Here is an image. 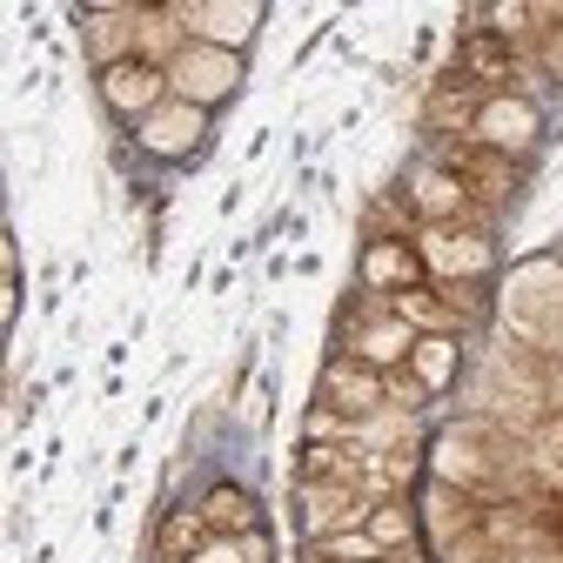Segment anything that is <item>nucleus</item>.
Wrapping results in <instances>:
<instances>
[{"label": "nucleus", "instance_id": "obj_1", "mask_svg": "<svg viewBox=\"0 0 563 563\" xmlns=\"http://www.w3.org/2000/svg\"><path fill=\"white\" fill-rule=\"evenodd\" d=\"M437 168L443 175H456L463 181V195L470 201H483V208H504L510 195H517V155H504V148H489V141H443V155H437Z\"/></svg>", "mask_w": 563, "mask_h": 563}, {"label": "nucleus", "instance_id": "obj_2", "mask_svg": "<svg viewBox=\"0 0 563 563\" xmlns=\"http://www.w3.org/2000/svg\"><path fill=\"white\" fill-rule=\"evenodd\" d=\"M296 510L309 537H335V530H369V497L356 483H296Z\"/></svg>", "mask_w": 563, "mask_h": 563}, {"label": "nucleus", "instance_id": "obj_3", "mask_svg": "<svg viewBox=\"0 0 563 563\" xmlns=\"http://www.w3.org/2000/svg\"><path fill=\"white\" fill-rule=\"evenodd\" d=\"M422 510H430V530H422V543L437 550V563H443L463 537L483 530V504L470 497V489H456V483H430V489H422Z\"/></svg>", "mask_w": 563, "mask_h": 563}, {"label": "nucleus", "instance_id": "obj_4", "mask_svg": "<svg viewBox=\"0 0 563 563\" xmlns=\"http://www.w3.org/2000/svg\"><path fill=\"white\" fill-rule=\"evenodd\" d=\"M322 402H335L342 416H376L389 409V389H383V369H369L363 356H329L322 363Z\"/></svg>", "mask_w": 563, "mask_h": 563}, {"label": "nucleus", "instance_id": "obj_5", "mask_svg": "<svg viewBox=\"0 0 563 563\" xmlns=\"http://www.w3.org/2000/svg\"><path fill=\"white\" fill-rule=\"evenodd\" d=\"M175 88H181L188 108L222 101V95L235 88V54H229V47H208V41L181 47V54H175Z\"/></svg>", "mask_w": 563, "mask_h": 563}, {"label": "nucleus", "instance_id": "obj_6", "mask_svg": "<svg viewBox=\"0 0 563 563\" xmlns=\"http://www.w3.org/2000/svg\"><path fill=\"white\" fill-rule=\"evenodd\" d=\"M162 88H168V67H148V60H114V67H101V101L114 108V114H128V121H141L155 101H162Z\"/></svg>", "mask_w": 563, "mask_h": 563}, {"label": "nucleus", "instance_id": "obj_7", "mask_svg": "<svg viewBox=\"0 0 563 563\" xmlns=\"http://www.w3.org/2000/svg\"><path fill=\"white\" fill-rule=\"evenodd\" d=\"M456 67H463V81H470L476 95H489V88H510V81H517V47H510V34H489V27H476V34H463V47H456Z\"/></svg>", "mask_w": 563, "mask_h": 563}, {"label": "nucleus", "instance_id": "obj_8", "mask_svg": "<svg viewBox=\"0 0 563 563\" xmlns=\"http://www.w3.org/2000/svg\"><path fill=\"white\" fill-rule=\"evenodd\" d=\"M422 249H409V242H369L363 249V282L376 296H402V289H422Z\"/></svg>", "mask_w": 563, "mask_h": 563}, {"label": "nucleus", "instance_id": "obj_9", "mask_svg": "<svg viewBox=\"0 0 563 563\" xmlns=\"http://www.w3.org/2000/svg\"><path fill=\"white\" fill-rule=\"evenodd\" d=\"M483 101H489V95H476V88L456 75V81H443V88L430 95V108H422V128H430V134H450V141H470L476 121H483Z\"/></svg>", "mask_w": 563, "mask_h": 563}, {"label": "nucleus", "instance_id": "obj_10", "mask_svg": "<svg viewBox=\"0 0 563 563\" xmlns=\"http://www.w3.org/2000/svg\"><path fill=\"white\" fill-rule=\"evenodd\" d=\"M537 108L530 101H510V95H489L483 101V121H476V141H489V148H504V155H517V148H530L537 141Z\"/></svg>", "mask_w": 563, "mask_h": 563}, {"label": "nucleus", "instance_id": "obj_11", "mask_svg": "<svg viewBox=\"0 0 563 563\" xmlns=\"http://www.w3.org/2000/svg\"><path fill=\"white\" fill-rule=\"evenodd\" d=\"M369 450L363 443H302L296 450V483H356L363 489Z\"/></svg>", "mask_w": 563, "mask_h": 563}, {"label": "nucleus", "instance_id": "obj_12", "mask_svg": "<svg viewBox=\"0 0 563 563\" xmlns=\"http://www.w3.org/2000/svg\"><path fill=\"white\" fill-rule=\"evenodd\" d=\"M201 517H208V530H216V537H249V530H262V504L249 497V489H235V483H216V489H208V497H201Z\"/></svg>", "mask_w": 563, "mask_h": 563}, {"label": "nucleus", "instance_id": "obj_13", "mask_svg": "<svg viewBox=\"0 0 563 563\" xmlns=\"http://www.w3.org/2000/svg\"><path fill=\"white\" fill-rule=\"evenodd\" d=\"M422 262H430L437 275H483V262H489V249H483V235H450L443 222H422Z\"/></svg>", "mask_w": 563, "mask_h": 563}, {"label": "nucleus", "instance_id": "obj_14", "mask_svg": "<svg viewBox=\"0 0 563 563\" xmlns=\"http://www.w3.org/2000/svg\"><path fill=\"white\" fill-rule=\"evenodd\" d=\"M208 543H216V530H208L201 510H168L155 530V563H195Z\"/></svg>", "mask_w": 563, "mask_h": 563}, {"label": "nucleus", "instance_id": "obj_15", "mask_svg": "<svg viewBox=\"0 0 563 563\" xmlns=\"http://www.w3.org/2000/svg\"><path fill=\"white\" fill-rule=\"evenodd\" d=\"M389 309H396V322H409V329H422V335H456V329H463V316H456L437 289H402V296H389Z\"/></svg>", "mask_w": 563, "mask_h": 563}, {"label": "nucleus", "instance_id": "obj_16", "mask_svg": "<svg viewBox=\"0 0 563 563\" xmlns=\"http://www.w3.org/2000/svg\"><path fill=\"white\" fill-rule=\"evenodd\" d=\"M181 14L175 8H134V60L162 67V54H181Z\"/></svg>", "mask_w": 563, "mask_h": 563}, {"label": "nucleus", "instance_id": "obj_17", "mask_svg": "<svg viewBox=\"0 0 563 563\" xmlns=\"http://www.w3.org/2000/svg\"><path fill=\"white\" fill-rule=\"evenodd\" d=\"M409 369H416V383L422 389H450V376H456V335H422L416 349H409Z\"/></svg>", "mask_w": 563, "mask_h": 563}, {"label": "nucleus", "instance_id": "obj_18", "mask_svg": "<svg viewBox=\"0 0 563 563\" xmlns=\"http://www.w3.org/2000/svg\"><path fill=\"white\" fill-rule=\"evenodd\" d=\"M81 21H88V54H95L101 67L128 60V54H121V41L134 34V8H128V14H114V8H95V14H81Z\"/></svg>", "mask_w": 563, "mask_h": 563}, {"label": "nucleus", "instance_id": "obj_19", "mask_svg": "<svg viewBox=\"0 0 563 563\" xmlns=\"http://www.w3.org/2000/svg\"><path fill=\"white\" fill-rule=\"evenodd\" d=\"M389 556L369 530H335V537H309V563H376Z\"/></svg>", "mask_w": 563, "mask_h": 563}, {"label": "nucleus", "instance_id": "obj_20", "mask_svg": "<svg viewBox=\"0 0 563 563\" xmlns=\"http://www.w3.org/2000/svg\"><path fill=\"white\" fill-rule=\"evenodd\" d=\"M409 235H422V216H416V201L402 208L396 195H383V201L369 208V242H409Z\"/></svg>", "mask_w": 563, "mask_h": 563}, {"label": "nucleus", "instance_id": "obj_21", "mask_svg": "<svg viewBox=\"0 0 563 563\" xmlns=\"http://www.w3.org/2000/svg\"><path fill=\"white\" fill-rule=\"evenodd\" d=\"M369 537H376L383 550H396V543H416V510H409V497H389V504H376V510H369Z\"/></svg>", "mask_w": 563, "mask_h": 563}, {"label": "nucleus", "instance_id": "obj_22", "mask_svg": "<svg viewBox=\"0 0 563 563\" xmlns=\"http://www.w3.org/2000/svg\"><path fill=\"white\" fill-rule=\"evenodd\" d=\"M195 134H201V108H188V101H181L168 121H155V128H148V148H155V155H181Z\"/></svg>", "mask_w": 563, "mask_h": 563}, {"label": "nucleus", "instance_id": "obj_23", "mask_svg": "<svg viewBox=\"0 0 563 563\" xmlns=\"http://www.w3.org/2000/svg\"><path fill=\"white\" fill-rule=\"evenodd\" d=\"M302 443H356V416H342L335 402H322V396H316V409H309V430H302Z\"/></svg>", "mask_w": 563, "mask_h": 563}, {"label": "nucleus", "instance_id": "obj_24", "mask_svg": "<svg viewBox=\"0 0 563 563\" xmlns=\"http://www.w3.org/2000/svg\"><path fill=\"white\" fill-rule=\"evenodd\" d=\"M383 389H389V409H402V416H416L422 402H430V389L416 383V369L409 363H396V369H383Z\"/></svg>", "mask_w": 563, "mask_h": 563}, {"label": "nucleus", "instance_id": "obj_25", "mask_svg": "<svg viewBox=\"0 0 563 563\" xmlns=\"http://www.w3.org/2000/svg\"><path fill=\"white\" fill-rule=\"evenodd\" d=\"M437 296H443V302H450V309L463 316V329H470V322L483 316V296H489V289H483V275H470V282H463V275H450Z\"/></svg>", "mask_w": 563, "mask_h": 563}, {"label": "nucleus", "instance_id": "obj_26", "mask_svg": "<svg viewBox=\"0 0 563 563\" xmlns=\"http://www.w3.org/2000/svg\"><path fill=\"white\" fill-rule=\"evenodd\" d=\"M530 523H537L543 543L563 550V489H537V497H530Z\"/></svg>", "mask_w": 563, "mask_h": 563}, {"label": "nucleus", "instance_id": "obj_27", "mask_svg": "<svg viewBox=\"0 0 563 563\" xmlns=\"http://www.w3.org/2000/svg\"><path fill=\"white\" fill-rule=\"evenodd\" d=\"M235 556H249V563H268V556H275L268 530H249V537H235Z\"/></svg>", "mask_w": 563, "mask_h": 563}, {"label": "nucleus", "instance_id": "obj_28", "mask_svg": "<svg viewBox=\"0 0 563 563\" xmlns=\"http://www.w3.org/2000/svg\"><path fill=\"white\" fill-rule=\"evenodd\" d=\"M543 67L563 81V34H543Z\"/></svg>", "mask_w": 563, "mask_h": 563}, {"label": "nucleus", "instance_id": "obj_29", "mask_svg": "<svg viewBox=\"0 0 563 563\" xmlns=\"http://www.w3.org/2000/svg\"><path fill=\"white\" fill-rule=\"evenodd\" d=\"M376 563H389V556H376Z\"/></svg>", "mask_w": 563, "mask_h": 563}]
</instances>
